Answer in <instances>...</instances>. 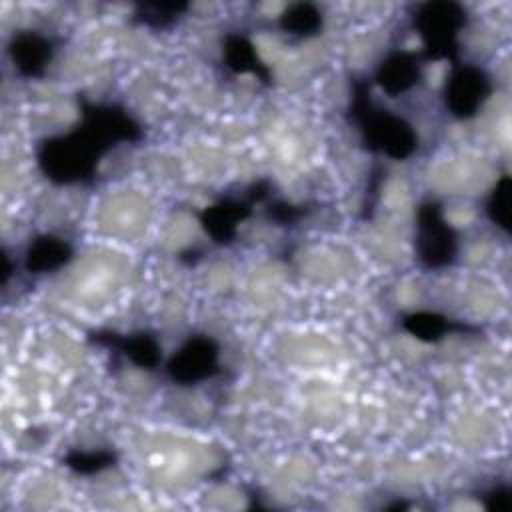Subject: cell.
<instances>
[{
    "label": "cell",
    "instance_id": "obj_1",
    "mask_svg": "<svg viewBox=\"0 0 512 512\" xmlns=\"http://www.w3.org/2000/svg\"><path fill=\"white\" fill-rule=\"evenodd\" d=\"M80 112L78 126L44 138L36 148L38 168L54 184L90 182L104 154L144 138L138 120L116 102H92L82 96Z\"/></svg>",
    "mask_w": 512,
    "mask_h": 512
},
{
    "label": "cell",
    "instance_id": "obj_2",
    "mask_svg": "<svg viewBox=\"0 0 512 512\" xmlns=\"http://www.w3.org/2000/svg\"><path fill=\"white\" fill-rule=\"evenodd\" d=\"M348 118L370 152L384 154L392 160H406L418 148L414 126L406 118L378 106L370 96V84L362 78L352 80Z\"/></svg>",
    "mask_w": 512,
    "mask_h": 512
},
{
    "label": "cell",
    "instance_id": "obj_3",
    "mask_svg": "<svg viewBox=\"0 0 512 512\" xmlns=\"http://www.w3.org/2000/svg\"><path fill=\"white\" fill-rule=\"evenodd\" d=\"M466 26V10L458 2L436 0L416 8L414 28L422 38L428 60H450L458 64L460 32Z\"/></svg>",
    "mask_w": 512,
    "mask_h": 512
},
{
    "label": "cell",
    "instance_id": "obj_4",
    "mask_svg": "<svg viewBox=\"0 0 512 512\" xmlns=\"http://www.w3.org/2000/svg\"><path fill=\"white\" fill-rule=\"evenodd\" d=\"M414 250L418 262L428 270L448 268L458 256V234L446 222L438 200H424L416 210Z\"/></svg>",
    "mask_w": 512,
    "mask_h": 512
},
{
    "label": "cell",
    "instance_id": "obj_5",
    "mask_svg": "<svg viewBox=\"0 0 512 512\" xmlns=\"http://www.w3.org/2000/svg\"><path fill=\"white\" fill-rule=\"evenodd\" d=\"M270 196V182L256 180L252 182L240 198L226 196L210 204L200 214V224L204 232L216 244H230L236 238L238 224L252 214V206Z\"/></svg>",
    "mask_w": 512,
    "mask_h": 512
},
{
    "label": "cell",
    "instance_id": "obj_6",
    "mask_svg": "<svg viewBox=\"0 0 512 512\" xmlns=\"http://www.w3.org/2000/svg\"><path fill=\"white\" fill-rule=\"evenodd\" d=\"M168 378L178 386H196L220 374V346L212 336H188L166 362Z\"/></svg>",
    "mask_w": 512,
    "mask_h": 512
},
{
    "label": "cell",
    "instance_id": "obj_7",
    "mask_svg": "<svg viewBox=\"0 0 512 512\" xmlns=\"http://www.w3.org/2000/svg\"><path fill=\"white\" fill-rule=\"evenodd\" d=\"M492 92V80L484 68L454 64L444 84V106L458 120L474 118Z\"/></svg>",
    "mask_w": 512,
    "mask_h": 512
},
{
    "label": "cell",
    "instance_id": "obj_8",
    "mask_svg": "<svg viewBox=\"0 0 512 512\" xmlns=\"http://www.w3.org/2000/svg\"><path fill=\"white\" fill-rule=\"evenodd\" d=\"M88 342L122 354L142 370H154L162 362V346L152 332L138 330L130 334H118L112 330H96L88 332Z\"/></svg>",
    "mask_w": 512,
    "mask_h": 512
},
{
    "label": "cell",
    "instance_id": "obj_9",
    "mask_svg": "<svg viewBox=\"0 0 512 512\" xmlns=\"http://www.w3.org/2000/svg\"><path fill=\"white\" fill-rule=\"evenodd\" d=\"M14 70L24 78H42L54 56V42L36 30H18L8 42Z\"/></svg>",
    "mask_w": 512,
    "mask_h": 512
},
{
    "label": "cell",
    "instance_id": "obj_10",
    "mask_svg": "<svg viewBox=\"0 0 512 512\" xmlns=\"http://www.w3.org/2000/svg\"><path fill=\"white\" fill-rule=\"evenodd\" d=\"M422 78V66L416 54L394 50L378 64L374 72L376 84L392 98L412 90Z\"/></svg>",
    "mask_w": 512,
    "mask_h": 512
},
{
    "label": "cell",
    "instance_id": "obj_11",
    "mask_svg": "<svg viewBox=\"0 0 512 512\" xmlns=\"http://www.w3.org/2000/svg\"><path fill=\"white\" fill-rule=\"evenodd\" d=\"M400 324L410 336H414L422 342H438L448 334H476V332H480V328L474 326V324H468L464 320H454V318H448L444 314L428 312V310L404 314Z\"/></svg>",
    "mask_w": 512,
    "mask_h": 512
},
{
    "label": "cell",
    "instance_id": "obj_12",
    "mask_svg": "<svg viewBox=\"0 0 512 512\" xmlns=\"http://www.w3.org/2000/svg\"><path fill=\"white\" fill-rule=\"evenodd\" d=\"M74 256L68 240L56 234H38L24 252V268L30 274H48L66 266Z\"/></svg>",
    "mask_w": 512,
    "mask_h": 512
},
{
    "label": "cell",
    "instance_id": "obj_13",
    "mask_svg": "<svg viewBox=\"0 0 512 512\" xmlns=\"http://www.w3.org/2000/svg\"><path fill=\"white\" fill-rule=\"evenodd\" d=\"M224 66L234 74H252L264 84L272 82L270 68L260 60L254 44L242 34H228L222 44Z\"/></svg>",
    "mask_w": 512,
    "mask_h": 512
},
{
    "label": "cell",
    "instance_id": "obj_14",
    "mask_svg": "<svg viewBox=\"0 0 512 512\" xmlns=\"http://www.w3.org/2000/svg\"><path fill=\"white\" fill-rule=\"evenodd\" d=\"M278 24L282 32L294 38H312L320 34L324 18L318 6L310 2H294L282 10Z\"/></svg>",
    "mask_w": 512,
    "mask_h": 512
},
{
    "label": "cell",
    "instance_id": "obj_15",
    "mask_svg": "<svg viewBox=\"0 0 512 512\" xmlns=\"http://www.w3.org/2000/svg\"><path fill=\"white\" fill-rule=\"evenodd\" d=\"M190 6L186 2H146L138 4L134 10V22L152 28L164 30L170 28Z\"/></svg>",
    "mask_w": 512,
    "mask_h": 512
},
{
    "label": "cell",
    "instance_id": "obj_16",
    "mask_svg": "<svg viewBox=\"0 0 512 512\" xmlns=\"http://www.w3.org/2000/svg\"><path fill=\"white\" fill-rule=\"evenodd\" d=\"M62 462L72 472L82 474V476H90V474H98L106 468H112L116 464V454L108 448H96V450L72 448L70 452H66Z\"/></svg>",
    "mask_w": 512,
    "mask_h": 512
},
{
    "label": "cell",
    "instance_id": "obj_17",
    "mask_svg": "<svg viewBox=\"0 0 512 512\" xmlns=\"http://www.w3.org/2000/svg\"><path fill=\"white\" fill-rule=\"evenodd\" d=\"M510 192L512 180L508 174L500 176L486 198V216L488 220L500 228L504 234L510 232Z\"/></svg>",
    "mask_w": 512,
    "mask_h": 512
},
{
    "label": "cell",
    "instance_id": "obj_18",
    "mask_svg": "<svg viewBox=\"0 0 512 512\" xmlns=\"http://www.w3.org/2000/svg\"><path fill=\"white\" fill-rule=\"evenodd\" d=\"M266 212H268V218L278 226H294L302 216H306L308 210H304V206H296L284 200H274L266 208Z\"/></svg>",
    "mask_w": 512,
    "mask_h": 512
},
{
    "label": "cell",
    "instance_id": "obj_19",
    "mask_svg": "<svg viewBox=\"0 0 512 512\" xmlns=\"http://www.w3.org/2000/svg\"><path fill=\"white\" fill-rule=\"evenodd\" d=\"M480 500L486 510L504 512L512 508V490L508 484H494L480 494Z\"/></svg>",
    "mask_w": 512,
    "mask_h": 512
}]
</instances>
